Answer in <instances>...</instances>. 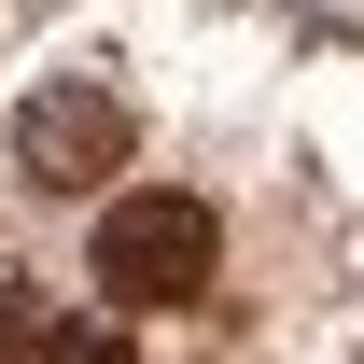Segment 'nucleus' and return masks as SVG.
Masks as SVG:
<instances>
[{"label":"nucleus","mask_w":364,"mask_h":364,"mask_svg":"<svg viewBox=\"0 0 364 364\" xmlns=\"http://www.w3.org/2000/svg\"><path fill=\"white\" fill-rule=\"evenodd\" d=\"M56 350V309H43V280L28 267H0V364H43Z\"/></svg>","instance_id":"7ed1b4c3"},{"label":"nucleus","mask_w":364,"mask_h":364,"mask_svg":"<svg viewBox=\"0 0 364 364\" xmlns=\"http://www.w3.org/2000/svg\"><path fill=\"white\" fill-rule=\"evenodd\" d=\"M127 140H140V112L98 85V70H56V85L14 98V168H28V196H98V182L127 168Z\"/></svg>","instance_id":"f03ea898"},{"label":"nucleus","mask_w":364,"mask_h":364,"mask_svg":"<svg viewBox=\"0 0 364 364\" xmlns=\"http://www.w3.org/2000/svg\"><path fill=\"white\" fill-rule=\"evenodd\" d=\"M85 280H98V309H112V322L182 309V294L210 280V196H112L98 238H85Z\"/></svg>","instance_id":"f257e3e1"},{"label":"nucleus","mask_w":364,"mask_h":364,"mask_svg":"<svg viewBox=\"0 0 364 364\" xmlns=\"http://www.w3.org/2000/svg\"><path fill=\"white\" fill-rule=\"evenodd\" d=\"M43 364H127V336H112V322H56V350Z\"/></svg>","instance_id":"20e7f679"}]
</instances>
